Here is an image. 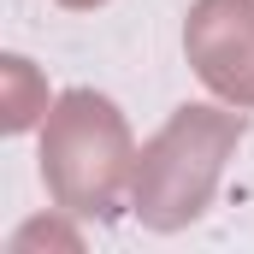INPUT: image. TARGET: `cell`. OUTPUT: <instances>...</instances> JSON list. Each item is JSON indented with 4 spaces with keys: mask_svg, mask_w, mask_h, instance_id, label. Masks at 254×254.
<instances>
[{
    "mask_svg": "<svg viewBox=\"0 0 254 254\" xmlns=\"http://www.w3.org/2000/svg\"><path fill=\"white\" fill-rule=\"evenodd\" d=\"M60 6H71V12H95V6H107V0H60Z\"/></svg>",
    "mask_w": 254,
    "mask_h": 254,
    "instance_id": "cell-6",
    "label": "cell"
},
{
    "mask_svg": "<svg viewBox=\"0 0 254 254\" xmlns=\"http://www.w3.org/2000/svg\"><path fill=\"white\" fill-rule=\"evenodd\" d=\"M36 119H48V83H42V71L24 54H6L0 60V125L18 136Z\"/></svg>",
    "mask_w": 254,
    "mask_h": 254,
    "instance_id": "cell-4",
    "label": "cell"
},
{
    "mask_svg": "<svg viewBox=\"0 0 254 254\" xmlns=\"http://www.w3.org/2000/svg\"><path fill=\"white\" fill-rule=\"evenodd\" d=\"M184 54L219 101L254 107V0H195L184 18Z\"/></svg>",
    "mask_w": 254,
    "mask_h": 254,
    "instance_id": "cell-3",
    "label": "cell"
},
{
    "mask_svg": "<svg viewBox=\"0 0 254 254\" xmlns=\"http://www.w3.org/2000/svg\"><path fill=\"white\" fill-rule=\"evenodd\" d=\"M30 243H48V249L77 254V231H65V225H30V231H18V237H12V254L30 249Z\"/></svg>",
    "mask_w": 254,
    "mask_h": 254,
    "instance_id": "cell-5",
    "label": "cell"
},
{
    "mask_svg": "<svg viewBox=\"0 0 254 254\" xmlns=\"http://www.w3.org/2000/svg\"><path fill=\"white\" fill-rule=\"evenodd\" d=\"M42 184L77 219H113L136 184V142L125 113L95 89H65L42 119Z\"/></svg>",
    "mask_w": 254,
    "mask_h": 254,
    "instance_id": "cell-1",
    "label": "cell"
},
{
    "mask_svg": "<svg viewBox=\"0 0 254 254\" xmlns=\"http://www.w3.org/2000/svg\"><path fill=\"white\" fill-rule=\"evenodd\" d=\"M243 136H249V113L237 107H178L136 154V184H130L136 219L148 231L195 225Z\"/></svg>",
    "mask_w": 254,
    "mask_h": 254,
    "instance_id": "cell-2",
    "label": "cell"
}]
</instances>
